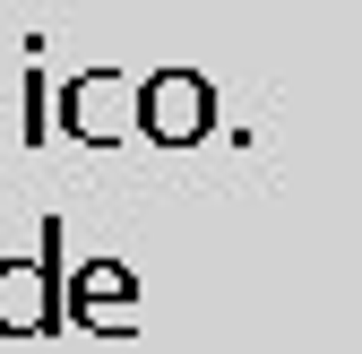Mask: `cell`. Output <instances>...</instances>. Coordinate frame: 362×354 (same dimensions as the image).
<instances>
[{
	"instance_id": "cell-1",
	"label": "cell",
	"mask_w": 362,
	"mask_h": 354,
	"mask_svg": "<svg viewBox=\"0 0 362 354\" xmlns=\"http://www.w3.org/2000/svg\"><path fill=\"white\" fill-rule=\"evenodd\" d=\"M69 225L43 216V251L35 259H0V337H52L69 320V277H61Z\"/></svg>"
},
{
	"instance_id": "cell-2",
	"label": "cell",
	"mask_w": 362,
	"mask_h": 354,
	"mask_svg": "<svg viewBox=\"0 0 362 354\" xmlns=\"http://www.w3.org/2000/svg\"><path fill=\"white\" fill-rule=\"evenodd\" d=\"M139 86H147V78H129V69H78L61 96H52V113H61L69 139L121 147V139H139Z\"/></svg>"
},
{
	"instance_id": "cell-3",
	"label": "cell",
	"mask_w": 362,
	"mask_h": 354,
	"mask_svg": "<svg viewBox=\"0 0 362 354\" xmlns=\"http://www.w3.org/2000/svg\"><path fill=\"white\" fill-rule=\"evenodd\" d=\"M139 130L156 147H199L207 130H216V86L199 69H156L139 86Z\"/></svg>"
},
{
	"instance_id": "cell-4",
	"label": "cell",
	"mask_w": 362,
	"mask_h": 354,
	"mask_svg": "<svg viewBox=\"0 0 362 354\" xmlns=\"http://www.w3.org/2000/svg\"><path fill=\"white\" fill-rule=\"evenodd\" d=\"M129 302H139V277H129L121 259H86L78 285H69L78 329H95V337H129Z\"/></svg>"
},
{
	"instance_id": "cell-5",
	"label": "cell",
	"mask_w": 362,
	"mask_h": 354,
	"mask_svg": "<svg viewBox=\"0 0 362 354\" xmlns=\"http://www.w3.org/2000/svg\"><path fill=\"white\" fill-rule=\"evenodd\" d=\"M43 113H52V86H43V78H26V139H52V121H43Z\"/></svg>"
}]
</instances>
